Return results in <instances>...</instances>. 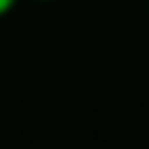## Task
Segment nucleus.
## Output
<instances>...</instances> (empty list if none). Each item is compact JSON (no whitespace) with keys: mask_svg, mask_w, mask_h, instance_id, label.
I'll return each mask as SVG.
<instances>
[{"mask_svg":"<svg viewBox=\"0 0 149 149\" xmlns=\"http://www.w3.org/2000/svg\"><path fill=\"white\" fill-rule=\"evenodd\" d=\"M15 6H18V0H0V18H3V15H9Z\"/></svg>","mask_w":149,"mask_h":149,"instance_id":"obj_1","label":"nucleus"},{"mask_svg":"<svg viewBox=\"0 0 149 149\" xmlns=\"http://www.w3.org/2000/svg\"><path fill=\"white\" fill-rule=\"evenodd\" d=\"M43 3H49V0H43Z\"/></svg>","mask_w":149,"mask_h":149,"instance_id":"obj_2","label":"nucleus"}]
</instances>
